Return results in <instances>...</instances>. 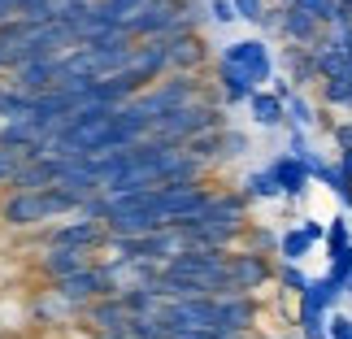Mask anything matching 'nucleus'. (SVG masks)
Returning a JSON list of instances; mask_svg holds the SVG:
<instances>
[{
    "label": "nucleus",
    "mask_w": 352,
    "mask_h": 339,
    "mask_svg": "<svg viewBox=\"0 0 352 339\" xmlns=\"http://www.w3.org/2000/svg\"><path fill=\"white\" fill-rule=\"evenodd\" d=\"M218 61H226V65H235V70H243L256 87H270V83H274V74H278V57H274V48H270L261 35L231 39V44L222 48V57H218Z\"/></svg>",
    "instance_id": "nucleus-1"
},
{
    "label": "nucleus",
    "mask_w": 352,
    "mask_h": 339,
    "mask_svg": "<svg viewBox=\"0 0 352 339\" xmlns=\"http://www.w3.org/2000/svg\"><path fill=\"white\" fill-rule=\"evenodd\" d=\"M226 270H231V287L235 296H256L261 287H270L274 283V261L261 252H248V248H235L231 252V261H226Z\"/></svg>",
    "instance_id": "nucleus-2"
},
{
    "label": "nucleus",
    "mask_w": 352,
    "mask_h": 339,
    "mask_svg": "<svg viewBox=\"0 0 352 339\" xmlns=\"http://www.w3.org/2000/svg\"><path fill=\"white\" fill-rule=\"evenodd\" d=\"M265 170L274 174V183H278V192L287 205H300V200L309 196V187H314V179H309V170H305V161H296L287 153H274L265 161Z\"/></svg>",
    "instance_id": "nucleus-3"
},
{
    "label": "nucleus",
    "mask_w": 352,
    "mask_h": 339,
    "mask_svg": "<svg viewBox=\"0 0 352 339\" xmlns=\"http://www.w3.org/2000/svg\"><path fill=\"white\" fill-rule=\"evenodd\" d=\"M278 9V39L283 44H292V48H318V39H322V26L318 18H309L305 9H292V5H274Z\"/></svg>",
    "instance_id": "nucleus-4"
},
{
    "label": "nucleus",
    "mask_w": 352,
    "mask_h": 339,
    "mask_svg": "<svg viewBox=\"0 0 352 339\" xmlns=\"http://www.w3.org/2000/svg\"><path fill=\"white\" fill-rule=\"evenodd\" d=\"M96 256H100V252H87V248H39L35 270H39L48 283H61V278L78 274V270H87Z\"/></svg>",
    "instance_id": "nucleus-5"
},
{
    "label": "nucleus",
    "mask_w": 352,
    "mask_h": 339,
    "mask_svg": "<svg viewBox=\"0 0 352 339\" xmlns=\"http://www.w3.org/2000/svg\"><path fill=\"white\" fill-rule=\"evenodd\" d=\"M166 52H170V74H200L209 65V48H205V39H200V31L170 35Z\"/></svg>",
    "instance_id": "nucleus-6"
},
{
    "label": "nucleus",
    "mask_w": 352,
    "mask_h": 339,
    "mask_svg": "<svg viewBox=\"0 0 352 339\" xmlns=\"http://www.w3.org/2000/svg\"><path fill=\"white\" fill-rule=\"evenodd\" d=\"M213 87H218V100H222V109H235V105H248L256 91L252 78L235 70V65H226V61H213Z\"/></svg>",
    "instance_id": "nucleus-7"
},
{
    "label": "nucleus",
    "mask_w": 352,
    "mask_h": 339,
    "mask_svg": "<svg viewBox=\"0 0 352 339\" xmlns=\"http://www.w3.org/2000/svg\"><path fill=\"white\" fill-rule=\"evenodd\" d=\"M83 322L91 327V335H104V331H126L131 327V314L122 305V296H104V300H91L83 309ZM78 322V327H83Z\"/></svg>",
    "instance_id": "nucleus-8"
},
{
    "label": "nucleus",
    "mask_w": 352,
    "mask_h": 339,
    "mask_svg": "<svg viewBox=\"0 0 352 339\" xmlns=\"http://www.w3.org/2000/svg\"><path fill=\"white\" fill-rule=\"evenodd\" d=\"M344 305V292L335 287V283L327 274H318V278H309V287L296 296V309H309V314H335V309Z\"/></svg>",
    "instance_id": "nucleus-9"
},
{
    "label": "nucleus",
    "mask_w": 352,
    "mask_h": 339,
    "mask_svg": "<svg viewBox=\"0 0 352 339\" xmlns=\"http://www.w3.org/2000/svg\"><path fill=\"white\" fill-rule=\"evenodd\" d=\"M248 113H252V127H261V131H283L287 127V105H283L270 87H261L248 100Z\"/></svg>",
    "instance_id": "nucleus-10"
},
{
    "label": "nucleus",
    "mask_w": 352,
    "mask_h": 339,
    "mask_svg": "<svg viewBox=\"0 0 352 339\" xmlns=\"http://www.w3.org/2000/svg\"><path fill=\"white\" fill-rule=\"evenodd\" d=\"M239 196L248 200V205H274V200H283L278 183H274V174H270L265 166L243 174V179H239Z\"/></svg>",
    "instance_id": "nucleus-11"
},
{
    "label": "nucleus",
    "mask_w": 352,
    "mask_h": 339,
    "mask_svg": "<svg viewBox=\"0 0 352 339\" xmlns=\"http://www.w3.org/2000/svg\"><path fill=\"white\" fill-rule=\"evenodd\" d=\"M278 65H287V74H292V87L296 91H305L309 83H318V65H314V48H283V57Z\"/></svg>",
    "instance_id": "nucleus-12"
},
{
    "label": "nucleus",
    "mask_w": 352,
    "mask_h": 339,
    "mask_svg": "<svg viewBox=\"0 0 352 339\" xmlns=\"http://www.w3.org/2000/svg\"><path fill=\"white\" fill-rule=\"evenodd\" d=\"M231 5H235L239 22H248V26H256V31H265V35L278 31V9H270V0H231Z\"/></svg>",
    "instance_id": "nucleus-13"
},
{
    "label": "nucleus",
    "mask_w": 352,
    "mask_h": 339,
    "mask_svg": "<svg viewBox=\"0 0 352 339\" xmlns=\"http://www.w3.org/2000/svg\"><path fill=\"white\" fill-rule=\"evenodd\" d=\"M318 243L305 235L300 226H287V230H278V265H305V256L314 252Z\"/></svg>",
    "instance_id": "nucleus-14"
},
{
    "label": "nucleus",
    "mask_w": 352,
    "mask_h": 339,
    "mask_svg": "<svg viewBox=\"0 0 352 339\" xmlns=\"http://www.w3.org/2000/svg\"><path fill=\"white\" fill-rule=\"evenodd\" d=\"M327 278L344 292V300H352V243L340 252H327Z\"/></svg>",
    "instance_id": "nucleus-15"
},
{
    "label": "nucleus",
    "mask_w": 352,
    "mask_h": 339,
    "mask_svg": "<svg viewBox=\"0 0 352 339\" xmlns=\"http://www.w3.org/2000/svg\"><path fill=\"white\" fill-rule=\"evenodd\" d=\"M287 127H296V131H314L318 127V105L305 96V91H292L287 100Z\"/></svg>",
    "instance_id": "nucleus-16"
},
{
    "label": "nucleus",
    "mask_w": 352,
    "mask_h": 339,
    "mask_svg": "<svg viewBox=\"0 0 352 339\" xmlns=\"http://www.w3.org/2000/svg\"><path fill=\"white\" fill-rule=\"evenodd\" d=\"M248 153H252V144H248V135H243V131L226 127L218 135V166H222V161H239V157H248Z\"/></svg>",
    "instance_id": "nucleus-17"
},
{
    "label": "nucleus",
    "mask_w": 352,
    "mask_h": 339,
    "mask_svg": "<svg viewBox=\"0 0 352 339\" xmlns=\"http://www.w3.org/2000/svg\"><path fill=\"white\" fill-rule=\"evenodd\" d=\"M239 248L261 252V256H270V252L278 256V230H270V226H248V230H243V243H239Z\"/></svg>",
    "instance_id": "nucleus-18"
},
{
    "label": "nucleus",
    "mask_w": 352,
    "mask_h": 339,
    "mask_svg": "<svg viewBox=\"0 0 352 339\" xmlns=\"http://www.w3.org/2000/svg\"><path fill=\"white\" fill-rule=\"evenodd\" d=\"M352 243V218L348 213H335V218L327 222V252H340Z\"/></svg>",
    "instance_id": "nucleus-19"
},
{
    "label": "nucleus",
    "mask_w": 352,
    "mask_h": 339,
    "mask_svg": "<svg viewBox=\"0 0 352 339\" xmlns=\"http://www.w3.org/2000/svg\"><path fill=\"white\" fill-rule=\"evenodd\" d=\"M296 335H300V339H327V314L296 309Z\"/></svg>",
    "instance_id": "nucleus-20"
},
{
    "label": "nucleus",
    "mask_w": 352,
    "mask_h": 339,
    "mask_svg": "<svg viewBox=\"0 0 352 339\" xmlns=\"http://www.w3.org/2000/svg\"><path fill=\"white\" fill-rule=\"evenodd\" d=\"M274 283H278V287H283V292H292V296H300V292L309 287V274H305V270H300V265H278V270H274Z\"/></svg>",
    "instance_id": "nucleus-21"
},
{
    "label": "nucleus",
    "mask_w": 352,
    "mask_h": 339,
    "mask_svg": "<svg viewBox=\"0 0 352 339\" xmlns=\"http://www.w3.org/2000/svg\"><path fill=\"white\" fill-rule=\"evenodd\" d=\"M26 166V157L22 153H13V148H0V187H13V179H18V170Z\"/></svg>",
    "instance_id": "nucleus-22"
},
{
    "label": "nucleus",
    "mask_w": 352,
    "mask_h": 339,
    "mask_svg": "<svg viewBox=\"0 0 352 339\" xmlns=\"http://www.w3.org/2000/svg\"><path fill=\"white\" fill-rule=\"evenodd\" d=\"M205 18H209V22H218V26H235V22H239L231 0H205Z\"/></svg>",
    "instance_id": "nucleus-23"
},
{
    "label": "nucleus",
    "mask_w": 352,
    "mask_h": 339,
    "mask_svg": "<svg viewBox=\"0 0 352 339\" xmlns=\"http://www.w3.org/2000/svg\"><path fill=\"white\" fill-rule=\"evenodd\" d=\"M327 339H352V314L335 309V314L327 318Z\"/></svg>",
    "instance_id": "nucleus-24"
},
{
    "label": "nucleus",
    "mask_w": 352,
    "mask_h": 339,
    "mask_svg": "<svg viewBox=\"0 0 352 339\" xmlns=\"http://www.w3.org/2000/svg\"><path fill=\"white\" fill-rule=\"evenodd\" d=\"M331 140L340 153H352V118L348 122H331Z\"/></svg>",
    "instance_id": "nucleus-25"
},
{
    "label": "nucleus",
    "mask_w": 352,
    "mask_h": 339,
    "mask_svg": "<svg viewBox=\"0 0 352 339\" xmlns=\"http://www.w3.org/2000/svg\"><path fill=\"white\" fill-rule=\"evenodd\" d=\"M296 226H300V230H305V235L314 239V243H327V222H318V218H300Z\"/></svg>",
    "instance_id": "nucleus-26"
},
{
    "label": "nucleus",
    "mask_w": 352,
    "mask_h": 339,
    "mask_svg": "<svg viewBox=\"0 0 352 339\" xmlns=\"http://www.w3.org/2000/svg\"><path fill=\"white\" fill-rule=\"evenodd\" d=\"M0 5H9V9H13V13H22V9H26V5H31V0H0Z\"/></svg>",
    "instance_id": "nucleus-27"
},
{
    "label": "nucleus",
    "mask_w": 352,
    "mask_h": 339,
    "mask_svg": "<svg viewBox=\"0 0 352 339\" xmlns=\"http://www.w3.org/2000/svg\"><path fill=\"white\" fill-rule=\"evenodd\" d=\"M91 339H131L126 331H104V335H91Z\"/></svg>",
    "instance_id": "nucleus-28"
}]
</instances>
